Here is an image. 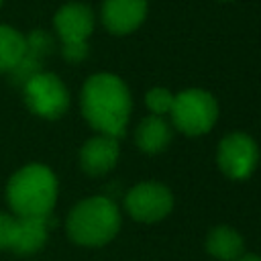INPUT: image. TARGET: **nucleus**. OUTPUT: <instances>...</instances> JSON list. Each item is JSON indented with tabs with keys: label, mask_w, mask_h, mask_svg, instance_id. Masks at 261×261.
Instances as JSON below:
<instances>
[{
	"label": "nucleus",
	"mask_w": 261,
	"mask_h": 261,
	"mask_svg": "<svg viewBox=\"0 0 261 261\" xmlns=\"http://www.w3.org/2000/svg\"><path fill=\"white\" fill-rule=\"evenodd\" d=\"M124 208L139 222H157L171 212L173 196L163 184L141 181L124 196Z\"/></svg>",
	"instance_id": "nucleus-7"
},
{
	"label": "nucleus",
	"mask_w": 261,
	"mask_h": 261,
	"mask_svg": "<svg viewBox=\"0 0 261 261\" xmlns=\"http://www.w3.org/2000/svg\"><path fill=\"white\" fill-rule=\"evenodd\" d=\"M147 16V0H104L102 22L114 35H126L139 29Z\"/></svg>",
	"instance_id": "nucleus-9"
},
{
	"label": "nucleus",
	"mask_w": 261,
	"mask_h": 261,
	"mask_svg": "<svg viewBox=\"0 0 261 261\" xmlns=\"http://www.w3.org/2000/svg\"><path fill=\"white\" fill-rule=\"evenodd\" d=\"M27 41V49L41 55L43 59L53 51V37L47 31H33L29 37H24Z\"/></svg>",
	"instance_id": "nucleus-16"
},
{
	"label": "nucleus",
	"mask_w": 261,
	"mask_h": 261,
	"mask_svg": "<svg viewBox=\"0 0 261 261\" xmlns=\"http://www.w3.org/2000/svg\"><path fill=\"white\" fill-rule=\"evenodd\" d=\"M206 251L216 257L218 261H237L241 255H245V243L243 237L232 226H214L206 237Z\"/></svg>",
	"instance_id": "nucleus-13"
},
{
	"label": "nucleus",
	"mask_w": 261,
	"mask_h": 261,
	"mask_svg": "<svg viewBox=\"0 0 261 261\" xmlns=\"http://www.w3.org/2000/svg\"><path fill=\"white\" fill-rule=\"evenodd\" d=\"M24 49V37L8 24H0V73H10L22 59Z\"/></svg>",
	"instance_id": "nucleus-14"
},
{
	"label": "nucleus",
	"mask_w": 261,
	"mask_h": 261,
	"mask_svg": "<svg viewBox=\"0 0 261 261\" xmlns=\"http://www.w3.org/2000/svg\"><path fill=\"white\" fill-rule=\"evenodd\" d=\"M173 94L165 88H153L147 92L145 96V104L147 108L155 114V116H163V114H169L171 112V106H173Z\"/></svg>",
	"instance_id": "nucleus-15"
},
{
	"label": "nucleus",
	"mask_w": 261,
	"mask_h": 261,
	"mask_svg": "<svg viewBox=\"0 0 261 261\" xmlns=\"http://www.w3.org/2000/svg\"><path fill=\"white\" fill-rule=\"evenodd\" d=\"M27 106L43 118H59L69 106V92L63 82L49 71H39L24 86Z\"/></svg>",
	"instance_id": "nucleus-6"
},
{
	"label": "nucleus",
	"mask_w": 261,
	"mask_h": 261,
	"mask_svg": "<svg viewBox=\"0 0 261 261\" xmlns=\"http://www.w3.org/2000/svg\"><path fill=\"white\" fill-rule=\"evenodd\" d=\"M237 261H261L259 255H241Z\"/></svg>",
	"instance_id": "nucleus-18"
},
{
	"label": "nucleus",
	"mask_w": 261,
	"mask_h": 261,
	"mask_svg": "<svg viewBox=\"0 0 261 261\" xmlns=\"http://www.w3.org/2000/svg\"><path fill=\"white\" fill-rule=\"evenodd\" d=\"M61 39V53L67 61L77 63L88 55V37L94 31V12L90 6L69 2L61 6L53 18Z\"/></svg>",
	"instance_id": "nucleus-5"
},
{
	"label": "nucleus",
	"mask_w": 261,
	"mask_h": 261,
	"mask_svg": "<svg viewBox=\"0 0 261 261\" xmlns=\"http://www.w3.org/2000/svg\"><path fill=\"white\" fill-rule=\"evenodd\" d=\"M120 212L106 196H92L75 204L67 216V234L84 247H100L116 237Z\"/></svg>",
	"instance_id": "nucleus-3"
},
{
	"label": "nucleus",
	"mask_w": 261,
	"mask_h": 261,
	"mask_svg": "<svg viewBox=\"0 0 261 261\" xmlns=\"http://www.w3.org/2000/svg\"><path fill=\"white\" fill-rule=\"evenodd\" d=\"M49 232V216L47 218H33V216H16V234L12 251L20 255L37 253Z\"/></svg>",
	"instance_id": "nucleus-11"
},
{
	"label": "nucleus",
	"mask_w": 261,
	"mask_h": 261,
	"mask_svg": "<svg viewBox=\"0 0 261 261\" xmlns=\"http://www.w3.org/2000/svg\"><path fill=\"white\" fill-rule=\"evenodd\" d=\"M82 112L86 120L108 137H122L130 116V94L126 84L114 73H96L82 90Z\"/></svg>",
	"instance_id": "nucleus-1"
},
{
	"label": "nucleus",
	"mask_w": 261,
	"mask_h": 261,
	"mask_svg": "<svg viewBox=\"0 0 261 261\" xmlns=\"http://www.w3.org/2000/svg\"><path fill=\"white\" fill-rule=\"evenodd\" d=\"M2 2H4V0H0V4H2Z\"/></svg>",
	"instance_id": "nucleus-19"
},
{
	"label": "nucleus",
	"mask_w": 261,
	"mask_h": 261,
	"mask_svg": "<svg viewBox=\"0 0 261 261\" xmlns=\"http://www.w3.org/2000/svg\"><path fill=\"white\" fill-rule=\"evenodd\" d=\"M135 141L143 153H149V155L161 153L171 143V126L167 124V120L163 116L151 114V116L143 118L141 124L137 126Z\"/></svg>",
	"instance_id": "nucleus-12"
},
{
	"label": "nucleus",
	"mask_w": 261,
	"mask_h": 261,
	"mask_svg": "<svg viewBox=\"0 0 261 261\" xmlns=\"http://www.w3.org/2000/svg\"><path fill=\"white\" fill-rule=\"evenodd\" d=\"M14 234H16V214L0 212V249L12 251Z\"/></svg>",
	"instance_id": "nucleus-17"
},
{
	"label": "nucleus",
	"mask_w": 261,
	"mask_h": 261,
	"mask_svg": "<svg viewBox=\"0 0 261 261\" xmlns=\"http://www.w3.org/2000/svg\"><path fill=\"white\" fill-rule=\"evenodd\" d=\"M6 200L16 216L47 218L57 200V179L47 165H24L10 177Z\"/></svg>",
	"instance_id": "nucleus-2"
},
{
	"label": "nucleus",
	"mask_w": 261,
	"mask_h": 261,
	"mask_svg": "<svg viewBox=\"0 0 261 261\" xmlns=\"http://www.w3.org/2000/svg\"><path fill=\"white\" fill-rule=\"evenodd\" d=\"M173 124L190 137H198L208 133L218 118V104L212 94L200 88H190L179 92L173 98L171 106Z\"/></svg>",
	"instance_id": "nucleus-4"
},
{
	"label": "nucleus",
	"mask_w": 261,
	"mask_h": 261,
	"mask_svg": "<svg viewBox=\"0 0 261 261\" xmlns=\"http://www.w3.org/2000/svg\"><path fill=\"white\" fill-rule=\"evenodd\" d=\"M118 161V141L108 135L88 139L80 151V165L90 175H104Z\"/></svg>",
	"instance_id": "nucleus-10"
},
{
	"label": "nucleus",
	"mask_w": 261,
	"mask_h": 261,
	"mask_svg": "<svg viewBox=\"0 0 261 261\" xmlns=\"http://www.w3.org/2000/svg\"><path fill=\"white\" fill-rule=\"evenodd\" d=\"M257 143L245 133H230L218 143L216 161L222 173L230 179H245L257 167Z\"/></svg>",
	"instance_id": "nucleus-8"
}]
</instances>
